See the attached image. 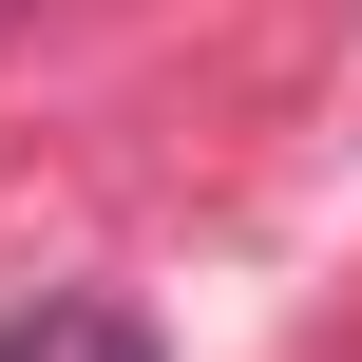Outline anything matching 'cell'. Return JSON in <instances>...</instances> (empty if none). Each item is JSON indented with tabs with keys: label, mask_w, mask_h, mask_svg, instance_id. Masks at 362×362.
I'll return each instance as SVG.
<instances>
[{
	"label": "cell",
	"mask_w": 362,
	"mask_h": 362,
	"mask_svg": "<svg viewBox=\"0 0 362 362\" xmlns=\"http://www.w3.org/2000/svg\"><path fill=\"white\" fill-rule=\"evenodd\" d=\"M0 362H172V325L115 286H38V305H0Z\"/></svg>",
	"instance_id": "1"
}]
</instances>
